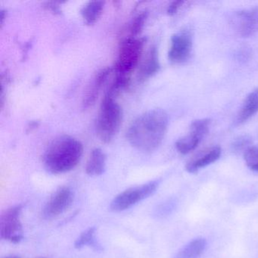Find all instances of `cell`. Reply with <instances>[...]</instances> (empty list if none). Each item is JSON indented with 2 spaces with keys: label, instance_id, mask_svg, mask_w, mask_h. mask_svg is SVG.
Masks as SVG:
<instances>
[{
  "label": "cell",
  "instance_id": "1",
  "mask_svg": "<svg viewBox=\"0 0 258 258\" xmlns=\"http://www.w3.org/2000/svg\"><path fill=\"white\" fill-rule=\"evenodd\" d=\"M168 123V114L165 111L161 108L149 110L130 125L126 131V140L140 152H155L165 137Z\"/></svg>",
  "mask_w": 258,
  "mask_h": 258
},
{
  "label": "cell",
  "instance_id": "2",
  "mask_svg": "<svg viewBox=\"0 0 258 258\" xmlns=\"http://www.w3.org/2000/svg\"><path fill=\"white\" fill-rule=\"evenodd\" d=\"M84 146L78 139L69 135L60 136L51 142L43 155L48 171L61 174L73 170L81 161Z\"/></svg>",
  "mask_w": 258,
  "mask_h": 258
},
{
  "label": "cell",
  "instance_id": "3",
  "mask_svg": "<svg viewBox=\"0 0 258 258\" xmlns=\"http://www.w3.org/2000/svg\"><path fill=\"white\" fill-rule=\"evenodd\" d=\"M123 121V111L114 97L105 94L101 103L96 120V133L99 140L109 143L114 140Z\"/></svg>",
  "mask_w": 258,
  "mask_h": 258
},
{
  "label": "cell",
  "instance_id": "4",
  "mask_svg": "<svg viewBox=\"0 0 258 258\" xmlns=\"http://www.w3.org/2000/svg\"><path fill=\"white\" fill-rule=\"evenodd\" d=\"M145 43V38L140 37H126L122 40L114 68L116 75L131 77L143 58Z\"/></svg>",
  "mask_w": 258,
  "mask_h": 258
},
{
  "label": "cell",
  "instance_id": "5",
  "mask_svg": "<svg viewBox=\"0 0 258 258\" xmlns=\"http://www.w3.org/2000/svg\"><path fill=\"white\" fill-rule=\"evenodd\" d=\"M159 185L160 180H153L128 188L114 197L110 209L114 212L126 211L155 194Z\"/></svg>",
  "mask_w": 258,
  "mask_h": 258
},
{
  "label": "cell",
  "instance_id": "6",
  "mask_svg": "<svg viewBox=\"0 0 258 258\" xmlns=\"http://www.w3.org/2000/svg\"><path fill=\"white\" fill-rule=\"evenodd\" d=\"M22 206L16 205L4 211L0 218V236L13 244H19L23 239L21 222Z\"/></svg>",
  "mask_w": 258,
  "mask_h": 258
},
{
  "label": "cell",
  "instance_id": "7",
  "mask_svg": "<svg viewBox=\"0 0 258 258\" xmlns=\"http://www.w3.org/2000/svg\"><path fill=\"white\" fill-rule=\"evenodd\" d=\"M192 45V33L189 29L185 28L173 34L170 39L169 61L173 64L185 62L191 55Z\"/></svg>",
  "mask_w": 258,
  "mask_h": 258
},
{
  "label": "cell",
  "instance_id": "8",
  "mask_svg": "<svg viewBox=\"0 0 258 258\" xmlns=\"http://www.w3.org/2000/svg\"><path fill=\"white\" fill-rule=\"evenodd\" d=\"M211 123V120L207 118L193 121L188 134L176 141L175 146L177 152L182 155L193 152L208 134Z\"/></svg>",
  "mask_w": 258,
  "mask_h": 258
},
{
  "label": "cell",
  "instance_id": "9",
  "mask_svg": "<svg viewBox=\"0 0 258 258\" xmlns=\"http://www.w3.org/2000/svg\"><path fill=\"white\" fill-rule=\"evenodd\" d=\"M74 201V192L68 186L60 187L51 196L43 210L45 219L55 218L66 212Z\"/></svg>",
  "mask_w": 258,
  "mask_h": 258
},
{
  "label": "cell",
  "instance_id": "10",
  "mask_svg": "<svg viewBox=\"0 0 258 258\" xmlns=\"http://www.w3.org/2000/svg\"><path fill=\"white\" fill-rule=\"evenodd\" d=\"M232 24L235 31L242 37H249L258 32V7L241 10L234 15Z\"/></svg>",
  "mask_w": 258,
  "mask_h": 258
},
{
  "label": "cell",
  "instance_id": "11",
  "mask_svg": "<svg viewBox=\"0 0 258 258\" xmlns=\"http://www.w3.org/2000/svg\"><path fill=\"white\" fill-rule=\"evenodd\" d=\"M160 61L158 49L152 46L147 51L139 64L138 80L141 82L147 81L159 72Z\"/></svg>",
  "mask_w": 258,
  "mask_h": 258
},
{
  "label": "cell",
  "instance_id": "12",
  "mask_svg": "<svg viewBox=\"0 0 258 258\" xmlns=\"http://www.w3.org/2000/svg\"><path fill=\"white\" fill-rule=\"evenodd\" d=\"M113 69L111 68H105V69H101L99 72H97L96 76L93 78L91 84L89 86L86 92L85 96L83 100V108H90L92 105H94L100 93L101 89L103 87L104 84L106 83L108 77L112 72Z\"/></svg>",
  "mask_w": 258,
  "mask_h": 258
},
{
  "label": "cell",
  "instance_id": "13",
  "mask_svg": "<svg viewBox=\"0 0 258 258\" xmlns=\"http://www.w3.org/2000/svg\"><path fill=\"white\" fill-rule=\"evenodd\" d=\"M220 155L221 149L219 146L210 148L190 160L185 165V170L190 173H196L201 169L216 162L220 158Z\"/></svg>",
  "mask_w": 258,
  "mask_h": 258
},
{
  "label": "cell",
  "instance_id": "14",
  "mask_svg": "<svg viewBox=\"0 0 258 258\" xmlns=\"http://www.w3.org/2000/svg\"><path fill=\"white\" fill-rule=\"evenodd\" d=\"M106 160V155L102 149H93L86 165V173L92 176H100L105 172Z\"/></svg>",
  "mask_w": 258,
  "mask_h": 258
},
{
  "label": "cell",
  "instance_id": "15",
  "mask_svg": "<svg viewBox=\"0 0 258 258\" xmlns=\"http://www.w3.org/2000/svg\"><path fill=\"white\" fill-rule=\"evenodd\" d=\"M258 112V88L250 92L244 99L237 117L238 124L245 123Z\"/></svg>",
  "mask_w": 258,
  "mask_h": 258
},
{
  "label": "cell",
  "instance_id": "16",
  "mask_svg": "<svg viewBox=\"0 0 258 258\" xmlns=\"http://www.w3.org/2000/svg\"><path fill=\"white\" fill-rule=\"evenodd\" d=\"M105 3L103 1H90L87 3L81 11L84 23L93 25L99 21L103 13Z\"/></svg>",
  "mask_w": 258,
  "mask_h": 258
},
{
  "label": "cell",
  "instance_id": "17",
  "mask_svg": "<svg viewBox=\"0 0 258 258\" xmlns=\"http://www.w3.org/2000/svg\"><path fill=\"white\" fill-rule=\"evenodd\" d=\"M206 246L205 238H195L182 247L175 258H199L205 251Z\"/></svg>",
  "mask_w": 258,
  "mask_h": 258
},
{
  "label": "cell",
  "instance_id": "18",
  "mask_svg": "<svg viewBox=\"0 0 258 258\" xmlns=\"http://www.w3.org/2000/svg\"><path fill=\"white\" fill-rule=\"evenodd\" d=\"M96 229L94 227H90L83 232L77 238L75 243V247L78 249L82 248L85 246H90L95 249H99V245L96 239Z\"/></svg>",
  "mask_w": 258,
  "mask_h": 258
},
{
  "label": "cell",
  "instance_id": "19",
  "mask_svg": "<svg viewBox=\"0 0 258 258\" xmlns=\"http://www.w3.org/2000/svg\"><path fill=\"white\" fill-rule=\"evenodd\" d=\"M148 16H149V13L147 11L141 12L135 16L128 26L127 31L129 34L126 37H138L139 34H141L142 31L144 28Z\"/></svg>",
  "mask_w": 258,
  "mask_h": 258
},
{
  "label": "cell",
  "instance_id": "20",
  "mask_svg": "<svg viewBox=\"0 0 258 258\" xmlns=\"http://www.w3.org/2000/svg\"><path fill=\"white\" fill-rule=\"evenodd\" d=\"M244 159L249 169L258 172V146H250L244 151Z\"/></svg>",
  "mask_w": 258,
  "mask_h": 258
},
{
  "label": "cell",
  "instance_id": "21",
  "mask_svg": "<svg viewBox=\"0 0 258 258\" xmlns=\"http://www.w3.org/2000/svg\"><path fill=\"white\" fill-rule=\"evenodd\" d=\"M250 140L247 137H241L237 139L235 142H234L233 149L236 152H240V151L244 150L246 151L249 147H250Z\"/></svg>",
  "mask_w": 258,
  "mask_h": 258
},
{
  "label": "cell",
  "instance_id": "22",
  "mask_svg": "<svg viewBox=\"0 0 258 258\" xmlns=\"http://www.w3.org/2000/svg\"><path fill=\"white\" fill-rule=\"evenodd\" d=\"M185 1H173L170 5L168 6V8L167 10V14L170 16H173L178 13L179 10L182 8V6L185 4Z\"/></svg>",
  "mask_w": 258,
  "mask_h": 258
},
{
  "label": "cell",
  "instance_id": "23",
  "mask_svg": "<svg viewBox=\"0 0 258 258\" xmlns=\"http://www.w3.org/2000/svg\"><path fill=\"white\" fill-rule=\"evenodd\" d=\"M45 7L49 11H52V13H60L59 6L58 5V3H46Z\"/></svg>",
  "mask_w": 258,
  "mask_h": 258
},
{
  "label": "cell",
  "instance_id": "24",
  "mask_svg": "<svg viewBox=\"0 0 258 258\" xmlns=\"http://www.w3.org/2000/svg\"><path fill=\"white\" fill-rule=\"evenodd\" d=\"M5 12L4 11V10H2L1 11V19H0V20H1V25H3V24H4V19H5Z\"/></svg>",
  "mask_w": 258,
  "mask_h": 258
},
{
  "label": "cell",
  "instance_id": "25",
  "mask_svg": "<svg viewBox=\"0 0 258 258\" xmlns=\"http://www.w3.org/2000/svg\"><path fill=\"white\" fill-rule=\"evenodd\" d=\"M4 258H21L20 256H18V255H10V256H6Z\"/></svg>",
  "mask_w": 258,
  "mask_h": 258
}]
</instances>
